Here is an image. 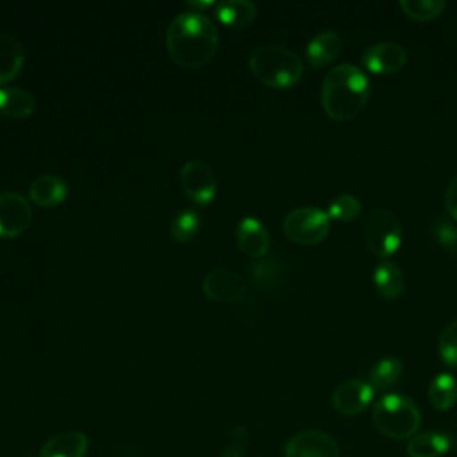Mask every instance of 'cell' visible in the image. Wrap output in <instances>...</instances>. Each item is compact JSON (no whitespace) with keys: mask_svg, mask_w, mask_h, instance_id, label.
<instances>
[{"mask_svg":"<svg viewBox=\"0 0 457 457\" xmlns=\"http://www.w3.org/2000/svg\"><path fill=\"white\" fill-rule=\"evenodd\" d=\"M436 241L450 253H457V223L448 220H439L434 225Z\"/></svg>","mask_w":457,"mask_h":457,"instance_id":"obj_29","label":"cell"},{"mask_svg":"<svg viewBox=\"0 0 457 457\" xmlns=\"http://www.w3.org/2000/svg\"><path fill=\"white\" fill-rule=\"evenodd\" d=\"M398 5L409 18L418 21L434 20L446 7L443 0H400Z\"/></svg>","mask_w":457,"mask_h":457,"instance_id":"obj_25","label":"cell"},{"mask_svg":"<svg viewBox=\"0 0 457 457\" xmlns=\"http://www.w3.org/2000/svg\"><path fill=\"white\" fill-rule=\"evenodd\" d=\"M250 270H252V278L262 287L278 286L284 278V268L275 259H257V262L252 264Z\"/></svg>","mask_w":457,"mask_h":457,"instance_id":"obj_27","label":"cell"},{"mask_svg":"<svg viewBox=\"0 0 457 457\" xmlns=\"http://www.w3.org/2000/svg\"><path fill=\"white\" fill-rule=\"evenodd\" d=\"M373 387L370 382L359 378H348L341 382L332 393V405L345 416H357L368 409L373 400Z\"/></svg>","mask_w":457,"mask_h":457,"instance_id":"obj_12","label":"cell"},{"mask_svg":"<svg viewBox=\"0 0 457 457\" xmlns=\"http://www.w3.org/2000/svg\"><path fill=\"white\" fill-rule=\"evenodd\" d=\"M343 48L341 37L334 30H323L318 32L305 46V55L311 66L321 68L328 62H332Z\"/></svg>","mask_w":457,"mask_h":457,"instance_id":"obj_17","label":"cell"},{"mask_svg":"<svg viewBox=\"0 0 457 457\" xmlns=\"http://www.w3.org/2000/svg\"><path fill=\"white\" fill-rule=\"evenodd\" d=\"M89 448V437L80 430H66L52 436L39 448L37 457H84Z\"/></svg>","mask_w":457,"mask_h":457,"instance_id":"obj_15","label":"cell"},{"mask_svg":"<svg viewBox=\"0 0 457 457\" xmlns=\"http://www.w3.org/2000/svg\"><path fill=\"white\" fill-rule=\"evenodd\" d=\"M362 237L371 253L391 257L402 245V223L396 214L386 207H375L364 220Z\"/></svg>","mask_w":457,"mask_h":457,"instance_id":"obj_5","label":"cell"},{"mask_svg":"<svg viewBox=\"0 0 457 457\" xmlns=\"http://www.w3.org/2000/svg\"><path fill=\"white\" fill-rule=\"evenodd\" d=\"M437 352L446 366L457 368V320L443 328L437 341Z\"/></svg>","mask_w":457,"mask_h":457,"instance_id":"obj_28","label":"cell"},{"mask_svg":"<svg viewBox=\"0 0 457 457\" xmlns=\"http://www.w3.org/2000/svg\"><path fill=\"white\" fill-rule=\"evenodd\" d=\"M25 62L23 43L7 32H0V86L18 77Z\"/></svg>","mask_w":457,"mask_h":457,"instance_id":"obj_16","label":"cell"},{"mask_svg":"<svg viewBox=\"0 0 457 457\" xmlns=\"http://www.w3.org/2000/svg\"><path fill=\"white\" fill-rule=\"evenodd\" d=\"M452 448V437L446 432L428 430L414 434L407 443L409 457H441Z\"/></svg>","mask_w":457,"mask_h":457,"instance_id":"obj_18","label":"cell"},{"mask_svg":"<svg viewBox=\"0 0 457 457\" xmlns=\"http://www.w3.org/2000/svg\"><path fill=\"white\" fill-rule=\"evenodd\" d=\"M220 32L202 11L179 12L166 29V50L182 68L198 70L216 54Z\"/></svg>","mask_w":457,"mask_h":457,"instance_id":"obj_1","label":"cell"},{"mask_svg":"<svg viewBox=\"0 0 457 457\" xmlns=\"http://www.w3.org/2000/svg\"><path fill=\"white\" fill-rule=\"evenodd\" d=\"M179 184L184 195L198 205L209 204L218 189L212 168L202 159H189L179 171Z\"/></svg>","mask_w":457,"mask_h":457,"instance_id":"obj_7","label":"cell"},{"mask_svg":"<svg viewBox=\"0 0 457 457\" xmlns=\"http://www.w3.org/2000/svg\"><path fill=\"white\" fill-rule=\"evenodd\" d=\"M32 221V207L18 191L0 193V237H16Z\"/></svg>","mask_w":457,"mask_h":457,"instance_id":"obj_9","label":"cell"},{"mask_svg":"<svg viewBox=\"0 0 457 457\" xmlns=\"http://www.w3.org/2000/svg\"><path fill=\"white\" fill-rule=\"evenodd\" d=\"M373 286L384 300H395L403 291V273L395 262L382 261L373 271Z\"/></svg>","mask_w":457,"mask_h":457,"instance_id":"obj_21","label":"cell"},{"mask_svg":"<svg viewBox=\"0 0 457 457\" xmlns=\"http://www.w3.org/2000/svg\"><path fill=\"white\" fill-rule=\"evenodd\" d=\"M428 402L437 411H448L457 402V380L452 373L436 375L427 389Z\"/></svg>","mask_w":457,"mask_h":457,"instance_id":"obj_22","label":"cell"},{"mask_svg":"<svg viewBox=\"0 0 457 457\" xmlns=\"http://www.w3.org/2000/svg\"><path fill=\"white\" fill-rule=\"evenodd\" d=\"M371 420L382 436L402 441L411 439L418 432L421 425V412L411 398L398 393H389L375 403Z\"/></svg>","mask_w":457,"mask_h":457,"instance_id":"obj_4","label":"cell"},{"mask_svg":"<svg viewBox=\"0 0 457 457\" xmlns=\"http://www.w3.org/2000/svg\"><path fill=\"white\" fill-rule=\"evenodd\" d=\"M407 62V52L400 43L378 41L368 46L362 54V64L366 70L378 75H391L400 71Z\"/></svg>","mask_w":457,"mask_h":457,"instance_id":"obj_11","label":"cell"},{"mask_svg":"<svg viewBox=\"0 0 457 457\" xmlns=\"http://www.w3.org/2000/svg\"><path fill=\"white\" fill-rule=\"evenodd\" d=\"M214 9L218 20L232 29H241L248 25L257 14V5L250 0H223L216 2Z\"/></svg>","mask_w":457,"mask_h":457,"instance_id":"obj_20","label":"cell"},{"mask_svg":"<svg viewBox=\"0 0 457 457\" xmlns=\"http://www.w3.org/2000/svg\"><path fill=\"white\" fill-rule=\"evenodd\" d=\"M202 291L214 302H239L246 293V282L241 273L216 266L204 275Z\"/></svg>","mask_w":457,"mask_h":457,"instance_id":"obj_8","label":"cell"},{"mask_svg":"<svg viewBox=\"0 0 457 457\" xmlns=\"http://www.w3.org/2000/svg\"><path fill=\"white\" fill-rule=\"evenodd\" d=\"M282 230L296 245H318L330 232V218L318 207H296L284 216Z\"/></svg>","mask_w":457,"mask_h":457,"instance_id":"obj_6","label":"cell"},{"mask_svg":"<svg viewBox=\"0 0 457 457\" xmlns=\"http://www.w3.org/2000/svg\"><path fill=\"white\" fill-rule=\"evenodd\" d=\"M29 196L41 207L59 205L68 196V182L57 173H41L30 182Z\"/></svg>","mask_w":457,"mask_h":457,"instance_id":"obj_14","label":"cell"},{"mask_svg":"<svg viewBox=\"0 0 457 457\" xmlns=\"http://www.w3.org/2000/svg\"><path fill=\"white\" fill-rule=\"evenodd\" d=\"M248 66L259 82L277 89L295 86L303 73V64L298 54L277 43L257 45L250 52Z\"/></svg>","mask_w":457,"mask_h":457,"instance_id":"obj_3","label":"cell"},{"mask_svg":"<svg viewBox=\"0 0 457 457\" xmlns=\"http://www.w3.org/2000/svg\"><path fill=\"white\" fill-rule=\"evenodd\" d=\"M361 200L353 195H337L328 202L327 214L337 221H352L361 214Z\"/></svg>","mask_w":457,"mask_h":457,"instance_id":"obj_26","label":"cell"},{"mask_svg":"<svg viewBox=\"0 0 457 457\" xmlns=\"http://www.w3.org/2000/svg\"><path fill=\"white\" fill-rule=\"evenodd\" d=\"M371 96V84L368 75L350 64L334 66L323 79L321 105L328 118L346 121L355 118Z\"/></svg>","mask_w":457,"mask_h":457,"instance_id":"obj_2","label":"cell"},{"mask_svg":"<svg viewBox=\"0 0 457 457\" xmlns=\"http://www.w3.org/2000/svg\"><path fill=\"white\" fill-rule=\"evenodd\" d=\"M236 243L248 257L262 259L270 250V234L261 220L245 216L236 227Z\"/></svg>","mask_w":457,"mask_h":457,"instance_id":"obj_13","label":"cell"},{"mask_svg":"<svg viewBox=\"0 0 457 457\" xmlns=\"http://www.w3.org/2000/svg\"><path fill=\"white\" fill-rule=\"evenodd\" d=\"M248 445V432L245 427H236L228 434L221 457H243Z\"/></svg>","mask_w":457,"mask_h":457,"instance_id":"obj_30","label":"cell"},{"mask_svg":"<svg viewBox=\"0 0 457 457\" xmlns=\"http://www.w3.org/2000/svg\"><path fill=\"white\" fill-rule=\"evenodd\" d=\"M284 457H339V446L323 430H302L287 439Z\"/></svg>","mask_w":457,"mask_h":457,"instance_id":"obj_10","label":"cell"},{"mask_svg":"<svg viewBox=\"0 0 457 457\" xmlns=\"http://www.w3.org/2000/svg\"><path fill=\"white\" fill-rule=\"evenodd\" d=\"M445 207L448 214L457 220V175L450 180L446 191H445Z\"/></svg>","mask_w":457,"mask_h":457,"instance_id":"obj_31","label":"cell"},{"mask_svg":"<svg viewBox=\"0 0 457 457\" xmlns=\"http://www.w3.org/2000/svg\"><path fill=\"white\" fill-rule=\"evenodd\" d=\"M200 227H202L200 212H196L193 209H184L173 216V220L170 223V236L177 243H186L198 234Z\"/></svg>","mask_w":457,"mask_h":457,"instance_id":"obj_24","label":"cell"},{"mask_svg":"<svg viewBox=\"0 0 457 457\" xmlns=\"http://www.w3.org/2000/svg\"><path fill=\"white\" fill-rule=\"evenodd\" d=\"M36 107V98L27 89L18 86H0V114L9 118H27Z\"/></svg>","mask_w":457,"mask_h":457,"instance_id":"obj_19","label":"cell"},{"mask_svg":"<svg viewBox=\"0 0 457 457\" xmlns=\"http://www.w3.org/2000/svg\"><path fill=\"white\" fill-rule=\"evenodd\" d=\"M191 7H209V5H216L212 2H189Z\"/></svg>","mask_w":457,"mask_h":457,"instance_id":"obj_32","label":"cell"},{"mask_svg":"<svg viewBox=\"0 0 457 457\" xmlns=\"http://www.w3.org/2000/svg\"><path fill=\"white\" fill-rule=\"evenodd\" d=\"M402 371H403V364L398 357L395 355L384 357L377 361L370 370V386L373 387V391H387L400 380Z\"/></svg>","mask_w":457,"mask_h":457,"instance_id":"obj_23","label":"cell"}]
</instances>
